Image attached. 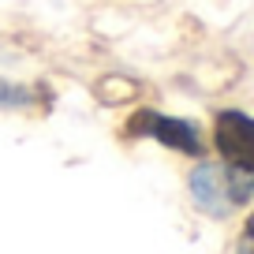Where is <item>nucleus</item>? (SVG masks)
Wrapping results in <instances>:
<instances>
[{
	"mask_svg": "<svg viewBox=\"0 0 254 254\" xmlns=\"http://www.w3.org/2000/svg\"><path fill=\"white\" fill-rule=\"evenodd\" d=\"M217 150H221L224 165L254 176V120L243 112H221L217 116Z\"/></svg>",
	"mask_w": 254,
	"mask_h": 254,
	"instance_id": "2",
	"label": "nucleus"
},
{
	"mask_svg": "<svg viewBox=\"0 0 254 254\" xmlns=\"http://www.w3.org/2000/svg\"><path fill=\"white\" fill-rule=\"evenodd\" d=\"M254 190V176L236 172L232 165H213V161H202L194 172H190V194L206 213L213 217H228L236 206H243Z\"/></svg>",
	"mask_w": 254,
	"mask_h": 254,
	"instance_id": "1",
	"label": "nucleus"
},
{
	"mask_svg": "<svg viewBox=\"0 0 254 254\" xmlns=\"http://www.w3.org/2000/svg\"><path fill=\"white\" fill-rule=\"evenodd\" d=\"M131 135H142V138H157V142L172 146V150H183V153H202V138L198 131L183 120H172V116H161V112H138L131 124H127Z\"/></svg>",
	"mask_w": 254,
	"mask_h": 254,
	"instance_id": "3",
	"label": "nucleus"
},
{
	"mask_svg": "<svg viewBox=\"0 0 254 254\" xmlns=\"http://www.w3.org/2000/svg\"><path fill=\"white\" fill-rule=\"evenodd\" d=\"M236 254H254V217L247 221L243 236H239V251H236Z\"/></svg>",
	"mask_w": 254,
	"mask_h": 254,
	"instance_id": "5",
	"label": "nucleus"
},
{
	"mask_svg": "<svg viewBox=\"0 0 254 254\" xmlns=\"http://www.w3.org/2000/svg\"><path fill=\"white\" fill-rule=\"evenodd\" d=\"M30 97V90L23 86H8V82H0V105H23Z\"/></svg>",
	"mask_w": 254,
	"mask_h": 254,
	"instance_id": "4",
	"label": "nucleus"
}]
</instances>
